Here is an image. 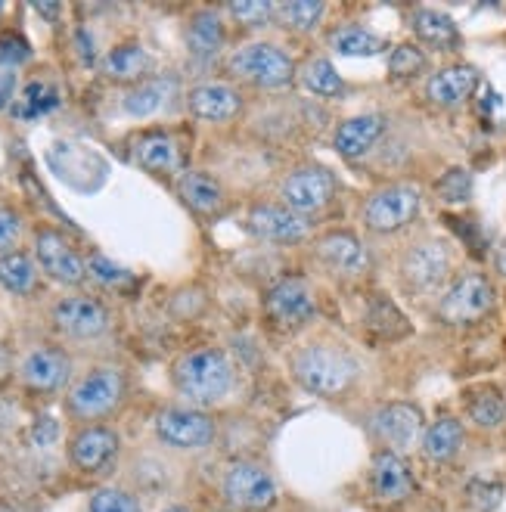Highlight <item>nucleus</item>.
Masks as SVG:
<instances>
[{
    "label": "nucleus",
    "mask_w": 506,
    "mask_h": 512,
    "mask_svg": "<svg viewBox=\"0 0 506 512\" xmlns=\"http://www.w3.org/2000/svg\"><path fill=\"white\" fill-rule=\"evenodd\" d=\"M407 28L413 35V44H420L426 53H460L463 50V32L451 13L438 7L413 4L404 10Z\"/></svg>",
    "instance_id": "24"
},
{
    "label": "nucleus",
    "mask_w": 506,
    "mask_h": 512,
    "mask_svg": "<svg viewBox=\"0 0 506 512\" xmlns=\"http://www.w3.org/2000/svg\"><path fill=\"white\" fill-rule=\"evenodd\" d=\"M423 215V187L413 180H385L357 202V224L373 239H395L416 227Z\"/></svg>",
    "instance_id": "6"
},
{
    "label": "nucleus",
    "mask_w": 506,
    "mask_h": 512,
    "mask_svg": "<svg viewBox=\"0 0 506 512\" xmlns=\"http://www.w3.org/2000/svg\"><path fill=\"white\" fill-rule=\"evenodd\" d=\"M497 311V283L485 270H457L438 298L432 317L448 329H475L494 317Z\"/></svg>",
    "instance_id": "7"
},
{
    "label": "nucleus",
    "mask_w": 506,
    "mask_h": 512,
    "mask_svg": "<svg viewBox=\"0 0 506 512\" xmlns=\"http://www.w3.org/2000/svg\"><path fill=\"white\" fill-rule=\"evenodd\" d=\"M295 84L314 100H345L348 84L339 75L336 63L323 53H305L299 59V72H295Z\"/></svg>",
    "instance_id": "30"
},
{
    "label": "nucleus",
    "mask_w": 506,
    "mask_h": 512,
    "mask_svg": "<svg viewBox=\"0 0 506 512\" xmlns=\"http://www.w3.org/2000/svg\"><path fill=\"white\" fill-rule=\"evenodd\" d=\"M243 230L258 239L264 246H277V249H295V246H308L311 243V221L299 218L283 202L271 199H255L249 202L246 215H243Z\"/></svg>",
    "instance_id": "16"
},
{
    "label": "nucleus",
    "mask_w": 506,
    "mask_h": 512,
    "mask_svg": "<svg viewBox=\"0 0 506 512\" xmlns=\"http://www.w3.org/2000/svg\"><path fill=\"white\" fill-rule=\"evenodd\" d=\"M482 87V72L479 66L472 63H448V66H438L432 69V75L423 81V100L426 106L438 109V112H457L463 109L475 90Z\"/></svg>",
    "instance_id": "20"
},
{
    "label": "nucleus",
    "mask_w": 506,
    "mask_h": 512,
    "mask_svg": "<svg viewBox=\"0 0 506 512\" xmlns=\"http://www.w3.org/2000/svg\"><path fill=\"white\" fill-rule=\"evenodd\" d=\"M466 500L475 512H494L503 500V488L494 485V481H482V478H475L472 485L466 488Z\"/></svg>",
    "instance_id": "40"
},
{
    "label": "nucleus",
    "mask_w": 506,
    "mask_h": 512,
    "mask_svg": "<svg viewBox=\"0 0 506 512\" xmlns=\"http://www.w3.org/2000/svg\"><path fill=\"white\" fill-rule=\"evenodd\" d=\"M0 13H4V4H0Z\"/></svg>",
    "instance_id": "48"
},
{
    "label": "nucleus",
    "mask_w": 506,
    "mask_h": 512,
    "mask_svg": "<svg viewBox=\"0 0 506 512\" xmlns=\"http://www.w3.org/2000/svg\"><path fill=\"white\" fill-rule=\"evenodd\" d=\"M308 252L323 274L339 283H361L373 270L370 246L364 243L361 233H354L348 227H330L314 233Z\"/></svg>",
    "instance_id": "11"
},
{
    "label": "nucleus",
    "mask_w": 506,
    "mask_h": 512,
    "mask_svg": "<svg viewBox=\"0 0 506 512\" xmlns=\"http://www.w3.org/2000/svg\"><path fill=\"white\" fill-rule=\"evenodd\" d=\"M100 72H103V78H109L115 84L134 87L146 78H153V56L140 41H122L103 53Z\"/></svg>",
    "instance_id": "29"
},
{
    "label": "nucleus",
    "mask_w": 506,
    "mask_h": 512,
    "mask_svg": "<svg viewBox=\"0 0 506 512\" xmlns=\"http://www.w3.org/2000/svg\"><path fill=\"white\" fill-rule=\"evenodd\" d=\"M295 72H299V59L283 44L264 38L243 41L224 56L227 81L258 90V94H280V90L295 87Z\"/></svg>",
    "instance_id": "5"
},
{
    "label": "nucleus",
    "mask_w": 506,
    "mask_h": 512,
    "mask_svg": "<svg viewBox=\"0 0 506 512\" xmlns=\"http://www.w3.org/2000/svg\"><path fill=\"white\" fill-rule=\"evenodd\" d=\"M339 174L323 165V162H295L289 165L274 184V199L283 202L289 212H295L299 218L311 221L326 215L333 208V202L339 199Z\"/></svg>",
    "instance_id": "8"
},
{
    "label": "nucleus",
    "mask_w": 506,
    "mask_h": 512,
    "mask_svg": "<svg viewBox=\"0 0 506 512\" xmlns=\"http://www.w3.org/2000/svg\"><path fill=\"white\" fill-rule=\"evenodd\" d=\"M66 457L78 475L103 478L118 466V457H122V435L109 423L75 426L66 441Z\"/></svg>",
    "instance_id": "18"
},
{
    "label": "nucleus",
    "mask_w": 506,
    "mask_h": 512,
    "mask_svg": "<svg viewBox=\"0 0 506 512\" xmlns=\"http://www.w3.org/2000/svg\"><path fill=\"white\" fill-rule=\"evenodd\" d=\"M13 373H16V357L7 342H0V385H4Z\"/></svg>",
    "instance_id": "44"
},
{
    "label": "nucleus",
    "mask_w": 506,
    "mask_h": 512,
    "mask_svg": "<svg viewBox=\"0 0 506 512\" xmlns=\"http://www.w3.org/2000/svg\"><path fill=\"white\" fill-rule=\"evenodd\" d=\"M128 159L153 177H165V180H177L187 168H184V146L177 140L174 131L165 128H150L140 131L131 140Z\"/></svg>",
    "instance_id": "22"
},
{
    "label": "nucleus",
    "mask_w": 506,
    "mask_h": 512,
    "mask_svg": "<svg viewBox=\"0 0 506 512\" xmlns=\"http://www.w3.org/2000/svg\"><path fill=\"white\" fill-rule=\"evenodd\" d=\"M87 280H97L100 286H118V283H128V270H122L118 264H112L103 255H91L87 258Z\"/></svg>",
    "instance_id": "41"
},
{
    "label": "nucleus",
    "mask_w": 506,
    "mask_h": 512,
    "mask_svg": "<svg viewBox=\"0 0 506 512\" xmlns=\"http://www.w3.org/2000/svg\"><path fill=\"white\" fill-rule=\"evenodd\" d=\"M472 193H475V177L469 168L463 165H454L448 171H441L432 184V196L448 205V208H460V205H469L472 202Z\"/></svg>",
    "instance_id": "37"
},
{
    "label": "nucleus",
    "mask_w": 506,
    "mask_h": 512,
    "mask_svg": "<svg viewBox=\"0 0 506 512\" xmlns=\"http://www.w3.org/2000/svg\"><path fill=\"white\" fill-rule=\"evenodd\" d=\"M289 379L317 401H345L364 379V364L348 345L330 336H311L286 354Z\"/></svg>",
    "instance_id": "1"
},
{
    "label": "nucleus",
    "mask_w": 506,
    "mask_h": 512,
    "mask_svg": "<svg viewBox=\"0 0 506 512\" xmlns=\"http://www.w3.org/2000/svg\"><path fill=\"white\" fill-rule=\"evenodd\" d=\"M32 258L38 261L41 274L66 289H78L87 280V258L72 246V239L50 224H38L32 230Z\"/></svg>",
    "instance_id": "17"
},
{
    "label": "nucleus",
    "mask_w": 506,
    "mask_h": 512,
    "mask_svg": "<svg viewBox=\"0 0 506 512\" xmlns=\"http://www.w3.org/2000/svg\"><path fill=\"white\" fill-rule=\"evenodd\" d=\"M392 128V118L385 112H361V115H348L333 128L330 146L342 162H361L373 156L379 143L385 140Z\"/></svg>",
    "instance_id": "21"
},
{
    "label": "nucleus",
    "mask_w": 506,
    "mask_h": 512,
    "mask_svg": "<svg viewBox=\"0 0 506 512\" xmlns=\"http://www.w3.org/2000/svg\"><path fill=\"white\" fill-rule=\"evenodd\" d=\"M364 432L370 441L382 450H395V454H410L413 447H420L426 432V413L420 404L410 401H385L376 404L364 416Z\"/></svg>",
    "instance_id": "14"
},
{
    "label": "nucleus",
    "mask_w": 506,
    "mask_h": 512,
    "mask_svg": "<svg viewBox=\"0 0 506 512\" xmlns=\"http://www.w3.org/2000/svg\"><path fill=\"white\" fill-rule=\"evenodd\" d=\"M174 90H177L174 78L153 75V78L128 87V94L122 97V112L131 115V118H150V115H156V112H162L168 106Z\"/></svg>",
    "instance_id": "34"
},
{
    "label": "nucleus",
    "mask_w": 506,
    "mask_h": 512,
    "mask_svg": "<svg viewBox=\"0 0 506 512\" xmlns=\"http://www.w3.org/2000/svg\"><path fill=\"white\" fill-rule=\"evenodd\" d=\"M87 512H143V506L125 488L100 485L91 497H87Z\"/></svg>",
    "instance_id": "38"
},
{
    "label": "nucleus",
    "mask_w": 506,
    "mask_h": 512,
    "mask_svg": "<svg viewBox=\"0 0 506 512\" xmlns=\"http://www.w3.org/2000/svg\"><path fill=\"white\" fill-rule=\"evenodd\" d=\"M326 16H330V4H323V0H283L277 4L274 25L283 28L286 35L311 38L323 32Z\"/></svg>",
    "instance_id": "32"
},
{
    "label": "nucleus",
    "mask_w": 506,
    "mask_h": 512,
    "mask_svg": "<svg viewBox=\"0 0 506 512\" xmlns=\"http://www.w3.org/2000/svg\"><path fill=\"white\" fill-rule=\"evenodd\" d=\"M230 28L221 7H196L184 22V44L196 63H215L227 50Z\"/></svg>",
    "instance_id": "26"
},
{
    "label": "nucleus",
    "mask_w": 506,
    "mask_h": 512,
    "mask_svg": "<svg viewBox=\"0 0 506 512\" xmlns=\"http://www.w3.org/2000/svg\"><path fill=\"white\" fill-rule=\"evenodd\" d=\"M153 435L162 447L181 450V454H202L218 444V419L212 410H199L190 404H168L153 416Z\"/></svg>",
    "instance_id": "12"
},
{
    "label": "nucleus",
    "mask_w": 506,
    "mask_h": 512,
    "mask_svg": "<svg viewBox=\"0 0 506 512\" xmlns=\"http://www.w3.org/2000/svg\"><path fill=\"white\" fill-rule=\"evenodd\" d=\"M317 314V289L305 274H283L261 292V320L280 336L305 333L308 326H314Z\"/></svg>",
    "instance_id": "9"
},
{
    "label": "nucleus",
    "mask_w": 506,
    "mask_h": 512,
    "mask_svg": "<svg viewBox=\"0 0 506 512\" xmlns=\"http://www.w3.org/2000/svg\"><path fill=\"white\" fill-rule=\"evenodd\" d=\"M187 112L205 125H230L246 112V94L233 81L205 78L184 94Z\"/></svg>",
    "instance_id": "19"
},
{
    "label": "nucleus",
    "mask_w": 506,
    "mask_h": 512,
    "mask_svg": "<svg viewBox=\"0 0 506 512\" xmlns=\"http://www.w3.org/2000/svg\"><path fill=\"white\" fill-rule=\"evenodd\" d=\"M56 435H59V426H56V419H50V416H41V423H35V429H32V441L38 447H50L56 441Z\"/></svg>",
    "instance_id": "42"
},
{
    "label": "nucleus",
    "mask_w": 506,
    "mask_h": 512,
    "mask_svg": "<svg viewBox=\"0 0 506 512\" xmlns=\"http://www.w3.org/2000/svg\"><path fill=\"white\" fill-rule=\"evenodd\" d=\"M159 512H193L187 503H171V506H165V509H159Z\"/></svg>",
    "instance_id": "45"
},
{
    "label": "nucleus",
    "mask_w": 506,
    "mask_h": 512,
    "mask_svg": "<svg viewBox=\"0 0 506 512\" xmlns=\"http://www.w3.org/2000/svg\"><path fill=\"white\" fill-rule=\"evenodd\" d=\"M50 329L66 342H97L103 336H109L112 329V311L103 298L97 295H84V292H72V295H59L50 311H47Z\"/></svg>",
    "instance_id": "13"
},
{
    "label": "nucleus",
    "mask_w": 506,
    "mask_h": 512,
    "mask_svg": "<svg viewBox=\"0 0 506 512\" xmlns=\"http://www.w3.org/2000/svg\"><path fill=\"white\" fill-rule=\"evenodd\" d=\"M128 391H131V379L125 367L94 364L72 379L69 391L63 395V413L75 426L109 423L125 407Z\"/></svg>",
    "instance_id": "4"
},
{
    "label": "nucleus",
    "mask_w": 506,
    "mask_h": 512,
    "mask_svg": "<svg viewBox=\"0 0 506 512\" xmlns=\"http://www.w3.org/2000/svg\"><path fill=\"white\" fill-rule=\"evenodd\" d=\"M221 506L233 512H274L283 500L274 469L261 460H230L218 478Z\"/></svg>",
    "instance_id": "10"
},
{
    "label": "nucleus",
    "mask_w": 506,
    "mask_h": 512,
    "mask_svg": "<svg viewBox=\"0 0 506 512\" xmlns=\"http://www.w3.org/2000/svg\"><path fill=\"white\" fill-rule=\"evenodd\" d=\"M221 13L227 25L240 32H264L267 25H274L277 4L274 0H233V4H221Z\"/></svg>",
    "instance_id": "36"
},
{
    "label": "nucleus",
    "mask_w": 506,
    "mask_h": 512,
    "mask_svg": "<svg viewBox=\"0 0 506 512\" xmlns=\"http://www.w3.org/2000/svg\"><path fill=\"white\" fill-rule=\"evenodd\" d=\"M454 277H457L454 243L438 233H420L407 239L395 255L398 289L416 301L438 298Z\"/></svg>",
    "instance_id": "3"
},
{
    "label": "nucleus",
    "mask_w": 506,
    "mask_h": 512,
    "mask_svg": "<svg viewBox=\"0 0 506 512\" xmlns=\"http://www.w3.org/2000/svg\"><path fill=\"white\" fill-rule=\"evenodd\" d=\"M385 75H389V81H398V84L426 81L432 75V56L413 41L392 44V50L385 53Z\"/></svg>",
    "instance_id": "35"
},
{
    "label": "nucleus",
    "mask_w": 506,
    "mask_h": 512,
    "mask_svg": "<svg viewBox=\"0 0 506 512\" xmlns=\"http://www.w3.org/2000/svg\"><path fill=\"white\" fill-rule=\"evenodd\" d=\"M208 512H233V509H224V506H221V509H208Z\"/></svg>",
    "instance_id": "46"
},
{
    "label": "nucleus",
    "mask_w": 506,
    "mask_h": 512,
    "mask_svg": "<svg viewBox=\"0 0 506 512\" xmlns=\"http://www.w3.org/2000/svg\"><path fill=\"white\" fill-rule=\"evenodd\" d=\"M22 233H25L22 215L16 212L13 205H4V202H0V255L16 252L19 243H22Z\"/></svg>",
    "instance_id": "39"
},
{
    "label": "nucleus",
    "mask_w": 506,
    "mask_h": 512,
    "mask_svg": "<svg viewBox=\"0 0 506 512\" xmlns=\"http://www.w3.org/2000/svg\"><path fill=\"white\" fill-rule=\"evenodd\" d=\"M323 44L330 47L336 56H351V59H364V56H382L389 53L392 44L389 38H382L373 28L361 22H336L323 32Z\"/></svg>",
    "instance_id": "31"
},
{
    "label": "nucleus",
    "mask_w": 506,
    "mask_h": 512,
    "mask_svg": "<svg viewBox=\"0 0 506 512\" xmlns=\"http://www.w3.org/2000/svg\"><path fill=\"white\" fill-rule=\"evenodd\" d=\"M16 379L28 395H35V398L66 395L75 379L72 354L63 345H53V342L28 348L16 364Z\"/></svg>",
    "instance_id": "15"
},
{
    "label": "nucleus",
    "mask_w": 506,
    "mask_h": 512,
    "mask_svg": "<svg viewBox=\"0 0 506 512\" xmlns=\"http://www.w3.org/2000/svg\"><path fill=\"white\" fill-rule=\"evenodd\" d=\"M466 423L463 416L454 413H441L432 423H426L423 441H420V457L432 466H451L457 463V457L466 450Z\"/></svg>",
    "instance_id": "27"
},
{
    "label": "nucleus",
    "mask_w": 506,
    "mask_h": 512,
    "mask_svg": "<svg viewBox=\"0 0 506 512\" xmlns=\"http://www.w3.org/2000/svg\"><path fill=\"white\" fill-rule=\"evenodd\" d=\"M463 423L472 426L475 432H500L506 429V395L503 388L482 382V385H472L463 391Z\"/></svg>",
    "instance_id": "28"
},
{
    "label": "nucleus",
    "mask_w": 506,
    "mask_h": 512,
    "mask_svg": "<svg viewBox=\"0 0 506 512\" xmlns=\"http://www.w3.org/2000/svg\"><path fill=\"white\" fill-rule=\"evenodd\" d=\"M16 87H19V72L16 69H4V72H0V109H7L13 103Z\"/></svg>",
    "instance_id": "43"
},
{
    "label": "nucleus",
    "mask_w": 506,
    "mask_h": 512,
    "mask_svg": "<svg viewBox=\"0 0 506 512\" xmlns=\"http://www.w3.org/2000/svg\"><path fill=\"white\" fill-rule=\"evenodd\" d=\"M168 376L181 404H190L199 410H215L236 391L240 370H236V360L230 357L227 348L196 345L171 360Z\"/></svg>",
    "instance_id": "2"
},
{
    "label": "nucleus",
    "mask_w": 506,
    "mask_h": 512,
    "mask_svg": "<svg viewBox=\"0 0 506 512\" xmlns=\"http://www.w3.org/2000/svg\"><path fill=\"white\" fill-rule=\"evenodd\" d=\"M174 193L202 221H218L230 212L227 187L221 184V177H215L205 168H187L174 180Z\"/></svg>",
    "instance_id": "25"
},
{
    "label": "nucleus",
    "mask_w": 506,
    "mask_h": 512,
    "mask_svg": "<svg viewBox=\"0 0 506 512\" xmlns=\"http://www.w3.org/2000/svg\"><path fill=\"white\" fill-rule=\"evenodd\" d=\"M0 512H13V509H7V506H0Z\"/></svg>",
    "instance_id": "47"
},
{
    "label": "nucleus",
    "mask_w": 506,
    "mask_h": 512,
    "mask_svg": "<svg viewBox=\"0 0 506 512\" xmlns=\"http://www.w3.org/2000/svg\"><path fill=\"white\" fill-rule=\"evenodd\" d=\"M41 267L32 252H7L0 255V289H7L16 298H32L41 289Z\"/></svg>",
    "instance_id": "33"
},
{
    "label": "nucleus",
    "mask_w": 506,
    "mask_h": 512,
    "mask_svg": "<svg viewBox=\"0 0 506 512\" xmlns=\"http://www.w3.org/2000/svg\"><path fill=\"white\" fill-rule=\"evenodd\" d=\"M367 488L376 503L401 506L416 494V475L404 454L376 447L370 457V469H367Z\"/></svg>",
    "instance_id": "23"
}]
</instances>
